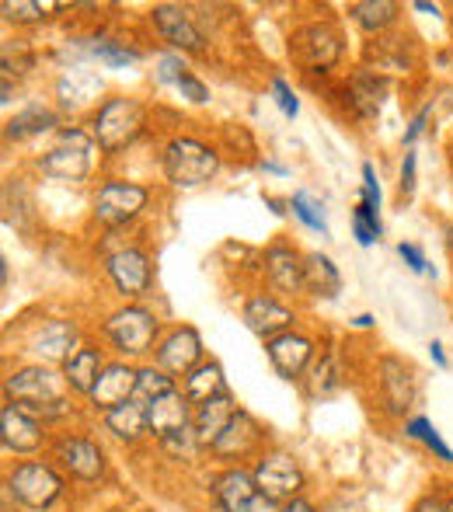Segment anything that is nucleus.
<instances>
[{"instance_id": "nucleus-27", "label": "nucleus", "mask_w": 453, "mask_h": 512, "mask_svg": "<svg viewBox=\"0 0 453 512\" xmlns=\"http://www.w3.org/2000/svg\"><path fill=\"white\" fill-rule=\"evenodd\" d=\"M349 98H352V108H356L359 119H377L380 102H384V84L370 74H356L349 84Z\"/></svg>"}, {"instance_id": "nucleus-45", "label": "nucleus", "mask_w": 453, "mask_h": 512, "mask_svg": "<svg viewBox=\"0 0 453 512\" xmlns=\"http://www.w3.org/2000/svg\"><path fill=\"white\" fill-rule=\"evenodd\" d=\"M415 189V154H405V168H401V192H412Z\"/></svg>"}, {"instance_id": "nucleus-39", "label": "nucleus", "mask_w": 453, "mask_h": 512, "mask_svg": "<svg viewBox=\"0 0 453 512\" xmlns=\"http://www.w3.org/2000/svg\"><path fill=\"white\" fill-rule=\"evenodd\" d=\"M335 387H339V377H335L332 359H325V363L314 370V391H318V394H332Z\"/></svg>"}, {"instance_id": "nucleus-40", "label": "nucleus", "mask_w": 453, "mask_h": 512, "mask_svg": "<svg viewBox=\"0 0 453 512\" xmlns=\"http://www.w3.org/2000/svg\"><path fill=\"white\" fill-rule=\"evenodd\" d=\"M272 91H276V102H279V108H283L286 115H297L300 112V102H297V95H293L290 91V84L283 81V77H276V81H272Z\"/></svg>"}, {"instance_id": "nucleus-44", "label": "nucleus", "mask_w": 453, "mask_h": 512, "mask_svg": "<svg viewBox=\"0 0 453 512\" xmlns=\"http://www.w3.org/2000/svg\"><path fill=\"white\" fill-rule=\"evenodd\" d=\"M412 512H450V502H443L440 495H426V499L415 502Z\"/></svg>"}, {"instance_id": "nucleus-31", "label": "nucleus", "mask_w": 453, "mask_h": 512, "mask_svg": "<svg viewBox=\"0 0 453 512\" xmlns=\"http://www.w3.org/2000/svg\"><path fill=\"white\" fill-rule=\"evenodd\" d=\"M56 126V115L49 112V108H25L21 115H14L11 122H7V136L11 140H25V136H35V133H46V129Z\"/></svg>"}, {"instance_id": "nucleus-43", "label": "nucleus", "mask_w": 453, "mask_h": 512, "mask_svg": "<svg viewBox=\"0 0 453 512\" xmlns=\"http://www.w3.org/2000/svg\"><path fill=\"white\" fill-rule=\"evenodd\" d=\"M398 255L408 262V269L412 272H426V255H422L415 244H398Z\"/></svg>"}, {"instance_id": "nucleus-3", "label": "nucleus", "mask_w": 453, "mask_h": 512, "mask_svg": "<svg viewBox=\"0 0 453 512\" xmlns=\"http://www.w3.org/2000/svg\"><path fill=\"white\" fill-rule=\"evenodd\" d=\"M143 129V108L133 98H112L98 108L95 115V140L102 143V150H122L140 136Z\"/></svg>"}, {"instance_id": "nucleus-41", "label": "nucleus", "mask_w": 453, "mask_h": 512, "mask_svg": "<svg viewBox=\"0 0 453 512\" xmlns=\"http://www.w3.org/2000/svg\"><path fill=\"white\" fill-rule=\"evenodd\" d=\"M178 91H182L189 102H196V105H203V102H210V91H206V84L203 81H196L192 74H185L182 81H178Z\"/></svg>"}, {"instance_id": "nucleus-47", "label": "nucleus", "mask_w": 453, "mask_h": 512, "mask_svg": "<svg viewBox=\"0 0 453 512\" xmlns=\"http://www.w3.org/2000/svg\"><path fill=\"white\" fill-rule=\"evenodd\" d=\"M283 512H314L311 502H304V499H293V502H286Z\"/></svg>"}, {"instance_id": "nucleus-7", "label": "nucleus", "mask_w": 453, "mask_h": 512, "mask_svg": "<svg viewBox=\"0 0 453 512\" xmlns=\"http://www.w3.org/2000/svg\"><path fill=\"white\" fill-rule=\"evenodd\" d=\"M39 168L42 175L60 178V182H81L91 171V140L84 133H77V129H67L63 143L42 157Z\"/></svg>"}, {"instance_id": "nucleus-34", "label": "nucleus", "mask_w": 453, "mask_h": 512, "mask_svg": "<svg viewBox=\"0 0 453 512\" xmlns=\"http://www.w3.org/2000/svg\"><path fill=\"white\" fill-rule=\"evenodd\" d=\"M352 230H356V241L363 244H373V241H380V234H384V227H380V220L377 216H370L363 206H356V213H352Z\"/></svg>"}, {"instance_id": "nucleus-38", "label": "nucleus", "mask_w": 453, "mask_h": 512, "mask_svg": "<svg viewBox=\"0 0 453 512\" xmlns=\"http://www.w3.org/2000/svg\"><path fill=\"white\" fill-rule=\"evenodd\" d=\"M359 206L380 220V185H377V178H373L370 164H363V203H359Z\"/></svg>"}, {"instance_id": "nucleus-22", "label": "nucleus", "mask_w": 453, "mask_h": 512, "mask_svg": "<svg viewBox=\"0 0 453 512\" xmlns=\"http://www.w3.org/2000/svg\"><path fill=\"white\" fill-rule=\"evenodd\" d=\"M102 352L98 349H77L74 356L67 359V366H63V380H67L74 391L81 394H91L98 384V377H102Z\"/></svg>"}, {"instance_id": "nucleus-4", "label": "nucleus", "mask_w": 453, "mask_h": 512, "mask_svg": "<svg viewBox=\"0 0 453 512\" xmlns=\"http://www.w3.org/2000/svg\"><path fill=\"white\" fill-rule=\"evenodd\" d=\"M105 335L112 338V345L126 356H143L154 345L157 321L150 310L143 307H122L105 321Z\"/></svg>"}, {"instance_id": "nucleus-12", "label": "nucleus", "mask_w": 453, "mask_h": 512, "mask_svg": "<svg viewBox=\"0 0 453 512\" xmlns=\"http://www.w3.org/2000/svg\"><path fill=\"white\" fill-rule=\"evenodd\" d=\"M154 25H157V32H161L164 39L171 42V46L189 49V53H203V49H206L203 32H199V28L192 25L189 11H182V7H175V4H157L154 7Z\"/></svg>"}, {"instance_id": "nucleus-33", "label": "nucleus", "mask_w": 453, "mask_h": 512, "mask_svg": "<svg viewBox=\"0 0 453 512\" xmlns=\"http://www.w3.org/2000/svg\"><path fill=\"white\" fill-rule=\"evenodd\" d=\"M408 436H412V439H422V443H426L429 450H436V457H440V460H453L450 446L443 443L440 432L433 429V422H429V418H412V422H408Z\"/></svg>"}, {"instance_id": "nucleus-8", "label": "nucleus", "mask_w": 453, "mask_h": 512, "mask_svg": "<svg viewBox=\"0 0 453 512\" xmlns=\"http://www.w3.org/2000/svg\"><path fill=\"white\" fill-rule=\"evenodd\" d=\"M213 495H217L224 512H276V502H269L255 485V474L244 471H224L213 481Z\"/></svg>"}, {"instance_id": "nucleus-1", "label": "nucleus", "mask_w": 453, "mask_h": 512, "mask_svg": "<svg viewBox=\"0 0 453 512\" xmlns=\"http://www.w3.org/2000/svg\"><path fill=\"white\" fill-rule=\"evenodd\" d=\"M7 394L18 401L21 411H42V415H60L63 411V384L46 366H25V370L7 377Z\"/></svg>"}, {"instance_id": "nucleus-49", "label": "nucleus", "mask_w": 453, "mask_h": 512, "mask_svg": "<svg viewBox=\"0 0 453 512\" xmlns=\"http://www.w3.org/2000/svg\"><path fill=\"white\" fill-rule=\"evenodd\" d=\"M415 7H419V11H433L436 14V4H426V0H415Z\"/></svg>"}, {"instance_id": "nucleus-20", "label": "nucleus", "mask_w": 453, "mask_h": 512, "mask_svg": "<svg viewBox=\"0 0 453 512\" xmlns=\"http://www.w3.org/2000/svg\"><path fill=\"white\" fill-rule=\"evenodd\" d=\"M380 384H384V401L391 415H401L415 398V380L401 359H380Z\"/></svg>"}, {"instance_id": "nucleus-5", "label": "nucleus", "mask_w": 453, "mask_h": 512, "mask_svg": "<svg viewBox=\"0 0 453 512\" xmlns=\"http://www.w3.org/2000/svg\"><path fill=\"white\" fill-rule=\"evenodd\" d=\"M255 485L258 492L269 502H293L304 492V471L297 467V460L286 457V453H272L262 464L255 467Z\"/></svg>"}, {"instance_id": "nucleus-26", "label": "nucleus", "mask_w": 453, "mask_h": 512, "mask_svg": "<svg viewBox=\"0 0 453 512\" xmlns=\"http://www.w3.org/2000/svg\"><path fill=\"white\" fill-rule=\"evenodd\" d=\"M74 342H77V328L70 321H53L35 335V352L46 359H70L74 356Z\"/></svg>"}, {"instance_id": "nucleus-17", "label": "nucleus", "mask_w": 453, "mask_h": 512, "mask_svg": "<svg viewBox=\"0 0 453 512\" xmlns=\"http://www.w3.org/2000/svg\"><path fill=\"white\" fill-rule=\"evenodd\" d=\"M0 439H4L7 450L32 453L42 446V425L18 405H7L4 415H0Z\"/></svg>"}, {"instance_id": "nucleus-16", "label": "nucleus", "mask_w": 453, "mask_h": 512, "mask_svg": "<svg viewBox=\"0 0 453 512\" xmlns=\"http://www.w3.org/2000/svg\"><path fill=\"white\" fill-rule=\"evenodd\" d=\"M269 359H272V366L279 370V377H286V380H297L300 373H304V366L311 363V356H314V345L307 342L304 335H293V331H286V335H276V338H269Z\"/></svg>"}, {"instance_id": "nucleus-32", "label": "nucleus", "mask_w": 453, "mask_h": 512, "mask_svg": "<svg viewBox=\"0 0 453 512\" xmlns=\"http://www.w3.org/2000/svg\"><path fill=\"white\" fill-rule=\"evenodd\" d=\"M171 391H175V384H171V377L164 370H140L133 401L147 408V405H154L157 398H164V394H171Z\"/></svg>"}, {"instance_id": "nucleus-23", "label": "nucleus", "mask_w": 453, "mask_h": 512, "mask_svg": "<svg viewBox=\"0 0 453 512\" xmlns=\"http://www.w3.org/2000/svg\"><path fill=\"white\" fill-rule=\"evenodd\" d=\"M227 387H224V370L217 363H199L196 370L185 377V398L192 405H206L213 398H224Z\"/></svg>"}, {"instance_id": "nucleus-50", "label": "nucleus", "mask_w": 453, "mask_h": 512, "mask_svg": "<svg viewBox=\"0 0 453 512\" xmlns=\"http://www.w3.org/2000/svg\"><path fill=\"white\" fill-rule=\"evenodd\" d=\"M356 324H359V328H370L373 317H370V314H363V317H356Z\"/></svg>"}, {"instance_id": "nucleus-2", "label": "nucleus", "mask_w": 453, "mask_h": 512, "mask_svg": "<svg viewBox=\"0 0 453 512\" xmlns=\"http://www.w3.org/2000/svg\"><path fill=\"white\" fill-rule=\"evenodd\" d=\"M220 168V157L199 140H171L164 150V171L178 189H196L210 182Z\"/></svg>"}, {"instance_id": "nucleus-24", "label": "nucleus", "mask_w": 453, "mask_h": 512, "mask_svg": "<svg viewBox=\"0 0 453 512\" xmlns=\"http://www.w3.org/2000/svg\"><path fill=\"white\" fill-rule=\"evenodd\" d=\"M265 269H269V279L279 286V290L293 293L304 286V262H300L297 251L290 248H272L265 255Z\"/></svg>"}, {"instance_id": "nucleus-48", "label": "nucleus", "mask_w": 453, "mask_h": 512, "mask_svg": "<svg viewBox=\"0 0 453 512\" xmlns=\"http://www.w3.org/2000/svg\"><path fill=\"white\" fill-rule=\"evenodd\" d=\"M429 352H433L436 366H447V356H443V345H440V342H433V345H429Z\"/></svg>"}, {"instance_id": "nucleus-15", "label": "nucleus", "mask_w": 453, "mask_h": 512, "mask_svg": "<svg viewBox=\"0 0 453 512\" xmlns=\"http://www.w3.org/2000/svg\"><path fill=\"white\" fill-rule=\"evenodd\" d=\"M136 377H140V373L129 370L126 363L105 366L102 377H98V384H95V391H91V401H95L98 408H105V411L129 405V401H133V394H136Z\"/></svg>"}, {"instance_id": "nucleus-36", "label": "nucleus", "mask_w": 453, "mask_h": 512, "mask_svg": "<svg viewBox=\"0 0 453 512\" xmlns=\"http://www.w3.org/2000/svg\"><path fill=\"white\" fill-rule=\"evenodd\" d=\"M95 56L102 63H109V67H129V63L140 60V56H136L133 49H122V46H115V42H98Z\"/></svg>"}, {"instance_id": "nucleus-13", "label": "nucleus", "mask_w": 453, "mask_h": 512, "mask_svg": "<svg viewBox=\"0 0 453 512\" xmlns=\"http://www.w3.org/2000/svg\"><path fill=\"white\" fill-rule=\"evenodd\" d=\"M199 356H203V342H199L196 328H178L157 349V366L164 373H192L199 366Z\"/></svg>"}, {"instance_id": "nucleus-14", "label": "nucleus", "mask_w": 453, "mask_h": 512, "mask_svg": "<svg viewBox=\"0 0 453 512\" xmlns=\"http://www.w3.org/2000/svg\"><path fill=\"white\" fill-rule=\"evenodd\" d=\"M189 405L192 401L185 398V394H178V391L164 394V398H157L154 405H147V429L154 432L161 443L168 436H175V432L189 429V422H192Z\"/></svg>"}, {"instance_id": "nucleus-9", "label": "nucleus", "mask_w": 453, "mask_h": 512, "mask_svg": "<svg viewBox=\"0 0 453 512\" xmlns=\"http://www.w3.org/2000/svg\"><path fill=\"white\" fill-rule=\"evenodd\" d=\"M143 206H147V189L133 182H105L95 196V216L109 227L133 220Z\"/></svg>"}, {"instance_id": "nucleus-35", "label": "nucleus", "mask_w": 453, "mask_h": 512, "mask_svg": "<svg viewBox=\"0 0 453 512\" xmlns=\"http://www.w3.org/2000/svg\"><path fill=\"white\" fill-rule=\"evenodd\" d=\"M290 206H293V213H297L300 220H304V223H307V227H311V230H321V234H325V230H328L325 216L318 213V206H314L311 199L304 196V192H297V196L290 199Z\"/></svg>"}, {"instance_id": "nucleus-21", "label": "nucleus", "mask_w": 453, "mask_h": 512, "mask_svg": "<svg viewBox=\"0 0 453 512\" xmlns=\"http://www.w3.org/2000/svg\"><path fill=\"white\" fill-rule=\"evenodd\" d=\"M234 401L227 398H213V401H206V405H199L196 411V418H192V432H196V439H199V446H213L220 436H224V429L230 422H234Z\"/></svg>"}, {"instance_id": "nucleus-19", "label": "nucleus", "mask_w": 453, "mask_h": 512, "mask_svg": "<svg viewBox=\"0 0 453 512\" xmlns=\"http://www.w3.org/2000/svg\"><path fill=\"white\" fill-rule=\"evenodd\" d=\"M244 321L255 335L262 338H276V335H286V328L293 324V314L286 310L283 304H276L272 297H251L244 304Z\"/></svg>"}, {"instance_id": "nucleus-46", "label": "nucleus", "mask_w": 453, "mask_h": 512, "mask_svg": "<svg viewBox=\"0 0 453 512\" xmlns=\"http://www.w3.org/2000/svg\"><path fill=\"white\" fill-rule=\"evenodd\" d=\"M426 119H429V108H422V112L412 119V126H408L405 143H415V140H419V133H422V129H426Z\"/></svg>"}, {"instance_id": "nucleus-11", "label": "nucleus", "mask_w": 453, "mask_h": 512, "mask_svg": "<svg viewBox=\"0 0 453 512\" xmlns=\"http://www.w3.org/2000/svg\"><path fill=\"white\" fill-rule=\"evenodd\" d=\"M109 276L122 297H143L150 290V262L143 251L122 248L109 258Z\"/></svg>"}, {"instance_id": "nucleus-18", "label": "nucleus", "mask_w": 453, "mask_h": 512, "mask_svg": "<svg viewBox=\"0 0 453 512\" xmlns=\"http://www.w3.org/2000/svg\"><path fill=\"white\" fill-rule=\"evenodd\" d=\"M60 453V464L67 467L74 478L81 481H95L102 474V450H98L91 439H81V436H70V439H60L56 446Z\"/></svg>"}, {"instance_id": "nucleus-29", "label": "nucleus", "mask_w": 453, "mask_h": 512, "mask_svg": "<svg viewBox=\"0 0 453 512\" xmlns=\"http://www.w3.org/2000/svg\"><path fill=\"white\" fill-rule=\"evenodd\" d=\"M105 425H109V432H115L119 439L133 443L140 432H147V408L129 401V405H122V408H112L109 415H105Z\"/></svg>"}, {"instance_id": "nucleus-42", "label": "nucleus", "mask_w": 453, "mask_h": 512, "mask_svg": "<svg viewBox=\"0 0 453 512\" xmlns=\"http://www.w3.org/2000/svg\"><path fill=\"white\" fill-rule=\"evenodd\" d=\"M185 77V67L182 60H175V56H168V60H161V74H157V81L161 84H178Z\"/></svg>"}, {"instance_id": "nucleus-10", "label": "nucleus", "mask_w": 453, "mask_h": 512, "mask_svg": "<svg viewBox=\"0 0 453 512\" xmlns=\"http://www.w3.org/2000/svg\"><path fill=\"white\" fill-rule=\"evenodd\" d=\"M342 53V42H339V32L328 25H307L293 35V56L304 63L307 70H321L325 74Z\"/></svg>"}, {"instance_id": "nucleus-6", "label": "nucleus", "mask_w": 453, "mask_h": 512, "mask_svg": "<svg viewBox=\"0 0 453 512\" xmlns=\"http://www.w3.org/2000/svg\"><path fill=\"white\" fill-rule=\"evenodd\" d=\"M7 488L18 502H25L28 509H49L63 492V481L56 478L53 467L46 464H21L14 467V474L7 478Z\"/></svg>"}, {"instance_id": "nucleus-51", "label": "nucleus", "mask_w": 453, "mask_h": 512, "mask_svg": "<svg viewBox=\"0 0 453 512\" xmlns=\"http://www.w3.org/2000/svg\"><path fill=\"white\" fill-rule=\"evenodd\" d=\"M450 512H453V495H450Z\"/></svg>"}, {"instance_id": "nucleus-25", "label": "nucleus", "mask_w": 453, "mask_h": 512, "mask_svg": "<svg viewBox=\"0 0 453 512\" xmlns=\"http://www.w3.org/2000/svg\"><path fill=\"white\" fill-rule=\"evenodd\" d=\"M255 443H258V425L251 422L244 411H237L234 422L224 429V436L213 443V453H220V457H241V453H248Z\"/></svg>"}, {"instance_id": "nucleus-28", "label": "nucleus", "mask_w": 453, "mask_h": 512, "mask_svg": "<svg viewBox=\"0 0 453 512\" xmlns=\"http://www.w3.org/2000/svg\"><path fill=\"white\" fill-rule=\"evenodd\" d=\"M304 286L311 293H325V297H335L342 290V279H339V269L332 265L328 255H311L304 262Z\"/></svg>"}, {"instance_id": "nucleus-30", "label": "nucleus", "mask_w": 453, "mask_h": 512, "mask_svg": "<svg viewBox=\"0 0 453 512\" xmlns=\"http://www.w3.org/2000/svg\"><path fill=\"white\" fill-rule=\"evenodd\" d=\"M394 14H398V4H391V0H359V4H352V18L366 32L387 28L394 21Z\"/></svg>"}, {"instance_id": "nucleus-37", "label": "nucleus", "mask_w": 453, "mask_h": 512, "mask_svg": "<svg viewBox=\"0 0 453 512\" xmlns=\"http://www.w3.org/2000/svg\"><path fill=\"white\" fill-rule=\"evenodd\" d=\"M46 11H56V4H11L7 0L4 4V14L7 18H14V21H39V18H46Z\"/></svg>"}]
</instances>
